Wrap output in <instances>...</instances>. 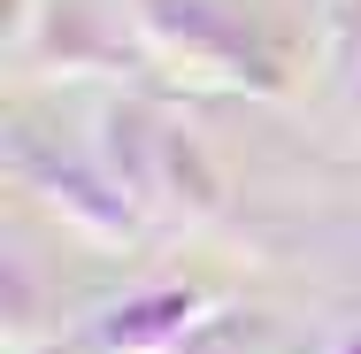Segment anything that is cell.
<instances>
[{"instance_id":"6da1fadb","label":"cell","mask_w":361,"mask_h":354,"mask_svg":"<svg viewBox=\"0 0 361 354\" xmlns=\"http://www.w3.org/2000/svg\"><path fill=\"white\" fill-rule=\"evenodd\" d=\"M354 354H361V347H354Z\"/></svg>"}]
</instances>
